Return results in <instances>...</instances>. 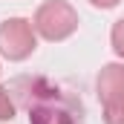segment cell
Instances as JSON below:
<instances>
[{
    "label": "cell",
    "mask_w": 124,
    "mask_h": 124,
    "mask_svg": "<svg viewBox=\"0 0 124 124\" xmlns=\"http://www.w3.org/2000/svg\"><path fill=\"white\" fill-rule=\"evenodd\" d=\"M35 52V32L23 17H12L0 26V55L9 61H23Z\"/></svg>",
    "instance_id": "3957f363"
},
{
    "label": "cell",
    "mask_w": 124,
    "mask_h": 124,
    "mask_svg": "<svg viewBox=\"0 0 124 124\" xmlns=\"http://www.w3.org/2000/svg\"><path fill=\"white\" fill-rule=\"evenodd\" d=\"M9 118H15V104L9 98V90L0 87V121H9Z\"/></svg>",
    "instance_id": "5b68a950"
},
{
    "label": "cell",
    "mask_w": 124,
    "mask_h": 124,
    "mask_svg": "<svg viewBox=\"0 0 124 124\" xmlns=\"http://www.w3.org/2000/svg\"><path fill=\"white\" fill-rule=\"evenodd\" d=\"M75 26H78V15L63 0L43 3L38 9V15H35V29L40 32L46 40H63V38H69L75 32Z\"/></svg>",
    "instance_id": "7a4b0ae2"
},
{
    "label": "cell",
    "mask_w": 124,
    "mask_h": 124,
    "mask_svg": "<svg viewBox=\"0 0 124 124\" xmlns=\"http://www.w3.org/2000/svg\"><path fill=\"white\" fill-rule=\"evenodd\" d=\"M23 84V104L29 110L32 124H84L81 101L66 95L61 87L49 84L46 78H20Z\"/></svg>",
    "instance_id": "6da1fadb"
},
{
    "label": "cell",
    "mask_w": 124,
    "mask_h": 124,
    "mask_svg": "<svg viewBox=\"0 0 124 124\" xmlns=\"http://www.w3.org/2000/svg\"><path fill=\"white\" fill-rule=\"evenodd\" d=\"M90 3H93V6H98V9H113L118 0H90Z\"/></svg>",
    "instance_id": "52a82bcc"
},
{
    "label": "cell",
    "mask_w": 124,
    "mask_h": 124,
    "mask_svg": "<svg viewBox=\"0 0 124 124\" xmlns=\"http://www.w3.org/2000/svg\"><path fill=\"white\" fill-rule=\"evenodd\" d=\"M113 46H116V52L124 58V17L116 20V26H113Z\"/></svg>",
    "instance_id": "8992f818"
},
{
    "label": "cell",
    "mask_w": 124,
    "mask_h": 124,
    "mask_svg": "<svg viewBox=\"0 0 124 124\" xmlns=\"http://www.w3.org/2000/svg\"><path fill=\"white\" fill-rule=\"evenodd\" d=\"M104 121L107 124H124V98H113L104 107Z\"/></svg>",
    "instance_id": "277c9868"
}]
</instances>
